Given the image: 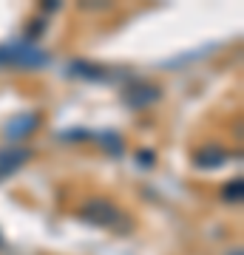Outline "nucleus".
<instances>
[{"mask_svg": "<svg viewBox=\"0 0 244 255\" xmlns=\"http://www.w3.org/2000/svg\"><path fill=\"white\" fill-rule=\"evenodd\" d=\"M222 199H225V201H233V204H242V199H244V182H242V179L227 182L225 187H222Z\"/></svg>", "mask_w": 244, "mask_h": 255, "instance_id": "nucleus-9", "label": "nucleus"}, {"mask_svg": "<svg viewBox=\"0 0 244 255\" xmlns=\"http://www.w3.org/2000/svg\"><path fill=\"white\" fill-rule=\"evenodd\" d=\"M37 128H40V114H17L3 125V136L14 145L20 139H26L28 133H34Z\"/></svg>", "mask_w": 244, "mask_h": 255, "instance_id": "nucleus-4", "label": "nucleus"}, {"mask_svg": "<svg viewBox=\"0 0 244 255\" xmlns=\"http://www.w3.org/2000/svg\"><path fill=\"white\" fill-rule=\"evenodd\" d=\"M60 9V3H54V0H51V3H43V11H57Z\"/></svg>", "mask_w": 244, "mask_h": 255, "instance_id": "nucleus-12", "label": "nucleus"}, {"mask_svg": "<svg viewBox=\"0 0 244 255\" xmlns=\"http://www.w3.org/2000/svg\"><path fill=\"white\" fill-rule=\"evenodd\" d=\"M154 162H156L154 150H139V153H136V164H139V167H154Z\"/></svg>", "mask_w": 244, "mask_h": 255, "instance_id": "nucleus-10", "label": "nucleus"}, {"mask_svg": "<svg viewBox=\"0 0 244 255\" xmlns=\"http://www.w3.org/2000/svg\"><path fill=\"white\" fill-rule=\"evenodd\" d=\"M159 100H162V88L154 85V82H131L125 91H122V102L134 111L151 108V105H156Z\"/></svg>", "mask_w": 244, "mask_h": 255, "instance_id": "nucleus-3", "label": "nucleus"}, {"mask_svg": "<svg viewBox=\"0 0 244 255\" xmlns=\"http://www.w3.org/2000/svg\"><path fill=\"white\" fill-rule=\"evenodd\" d=\"M68 77H77V80H88V82H108L111 74L97 63H88V60H71L68 63Z\"/></svg>", "mask_w": 244, "mask_h": 255, "instance_id": "nucleus-7", "label": "nucleus"}, {"mask_svg": "<svg viewBox=\"0 0 244 255\" xmlns=\"http://www.w3.org/2000/svg\"><path fill=\"white\" fill-rule=\"evenodd\" d=\"M51 63V57L45 54L43 48H37L34 43H3L0 46V65L3 68H43Z\"/></svg>", "mask_w": 244, "mask_h": 255, "instance_id": "nucleus-2", "label": "nucleus"}, {"mask_svg": "<svg viewBox=\"0 0 244 255\" xmlns=\"http://www.w3.org/2000/svg\"><path fill=\"white\" fill-rule=\"evenodd\" d=\"M94 139L100 142V147H102L108 156H122V150H125V145H122V136H119V133H114V130H102V133H97Z\"/></svg>", "mask_w": 244, "mask_h": 255, "instance_id": "nucleus-8", "label": "nucleus"}, {"mask_svg": "<svg viewBox=\"0 0 244 255\" xmlns=\"http://www.w3.org/2000/svg\"><path fill=\"white\" fill-rule=\"evenodd\" d=\"M227 162H230V153L222 145H205L193 153V164L199 170H216V167H222Z\"/></svg>", "mask_w": 244, "mask_h": 255, "instance_id": "nucleus-6", "label": "nucleus"}, {"mask_svg": "<svg viewBox=\"0 0 244 255\" xmlns=\"http://www.w3.org/2000/svg\"><path fill=\"white\" fill-rule=\"evenodd\" d=\"M28 159H31V150H28V147H20V145L3 147V150H0V179L17 173Z\"/></svg>", "mask_w": 244, "mask_h": 255, "instance_id": "nucleus-5", "label": "nucleus"}, {"mask_svg": "<svg viewBox=\"0 0 244 255\" xmlns=\"http://www.w3.org/2000/svg\"><path fill=\"white\" fill-rule=\"evenodd\" d=\"M0 250H3V233H0Z\"/></svg>", "mask_w": 244, "mask_h": 255, "instance_id": "nucleus-13", "label": "nucleus"}, {"mask_svg": "<svg viewBox=\"0 0 244 255\" xmlns=\"http://www.w3.org/2000/svg\"><path fill=\"white\" fill-rule=\"evenodd\" d=\"M80 219L85 221V224H94V227H108V230H117V233H131V219L108 199L82 201Z\"/></svg>", "mask_w": 244, "mask_h": 255, "instance_id": "nucleus-1", "label": "nucleus"}, {"mask_svg": "<svg viewBox=\"0 0 244 255\" xmlns=\"http://www.w3.org/2000/svg\"><path fill=\"white\" fill-rule=\"evenodd\" d=\"M43 31H45V23H43V20H34V23H31V28H28V31H26L28 43H31V40H37V37L43 34Z\"/></svg>", "mask_w": 244, "mask_h": 255, "instance_id": "nucleus-11", "label": "nucleus"}]
</instances>
